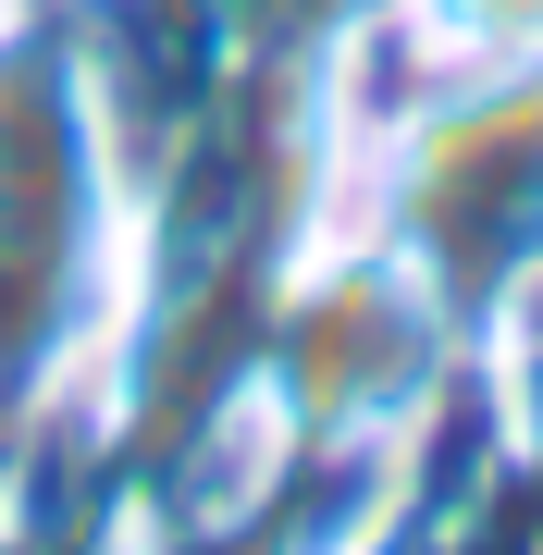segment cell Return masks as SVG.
<instances>
[{"label": "cell", "mask_w": 543, "mask_h": 555, "mask_svg": "<svg viewBox=\"0 0 543 555\" xmlns=\"http://www.w3.org/2000/svg\"><path fill=\"white\" fill-rule=\"evenodd\" d=\"M408 62L469 75V62H543V0H371Z\"/></svg>", "instance_id": "1"}]
</instances>
